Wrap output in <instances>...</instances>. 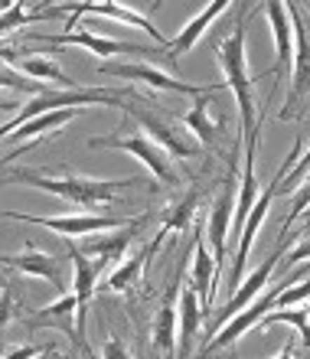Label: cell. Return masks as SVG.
Segmentation results:
<instances>
[{
    "label": "cell",
    "mask_w": 310,
    "mask_h": 359,
    "mask_svg": "<svg viewBox=\"0 0 310 359\" xmlns=\"http://www.w3.org/2000/svg\"><path fill=\"white\" fill-rule=\"evenodd\" d=\"M88 147H108V151L131 154V157H137V161L163 183V187H173V183H177V173H173V167H170V161H167V151H163L160 144H154L147 134H124V131L105 134V137H92Z\"/></svg>",
    "instance_id": "52a82bcc"
},
{
    "label": "cell",
    "mask_w": 310,
    "mask_h": 359,
    "mask_svg": "<svg viewBox=\"0 0 310 359\" xmlns=\"http://www.w3.org/2000/svg\"><path fill=\"white\" fill-rule=\"evenodd\" d=\"M307 170H310V147L307 151H304V157L297 163H294V170H291V177L284 180L281 183V189H291L294 183H304V180H307Z\"/></svg>",
    "instance_id": "d6a6232c"
},
{
    "label": "cell",
    "mask_w": 310,
    "mask_h": 359,
    "mask_svg": "<svg viewBox=\"0 0 310 359\" xmlns=\"http://www.w3.org/2000/svg\"><path fill=\"white\" fill-rule=\"evenodd\" d=\"M304 262H310V232L301 238V242H297V245L291 248V252H288V255H284V265H281V271H284V274H291L294 268H297V265H304Z\"/></svg>",
    "instance_id": "4dcf8cb0"
},
{
    "label": "cell",
    "mask_w": 310,
    "mask_h": 359,
    "mask_svg": "<svg viewBox=\"0 0 310 359\" xmlns=\"http://www.w3.org/2000/svg\"><path fill=\"white\" fill-rule=\"evenodd\" d=\"M10 317H13V291H10V287H4V313H0L4 327L10 323Z\"/></svg>",
    "instance_id": "d590c367"
},
{
    "label": "cell",
    "mask_w": 310,
    "mask_h": 359,
    "mask_svg": "<svg viewBox=\"0 0 310 359\" xmlns=\"http://www.w3.org/2000/svg\"><path fill=\"white\" fill-rule=\"evenodd\" d=\"M187 284L199 294V301H203L206 313L213 311L216 287H219V268H216V255H213V248H206L203 232H196V242H193V265H189V281Z\"/></svg>",
    "instance_id": "ac0fdd59"
},
{
    "label": "cell",
    "mask_w": 310,
    "mask_h": 359,
    "mask_svg": "<svg viewBox=\"0 0 310 359\" xmlns=\"http://www.w3.org/2000/svg\"><path fill=\"white\" fill-rule=\"evenodd\" d=\"M160 248V242H151L147 248H141V252H134V255H128V262H121V265L114 268L112 274H108V281H105V291H114V294H124L131 291L134 281L141 278L144 265H147V258L154 255Z\"/></svg>",
    "instance_id": "d4e9b609"
},
{
    "label": "cell",
    "mask_w": 310,
    "mask_h": 359,
    "mask_svg": "<svg viewBox=\"0 0 310 359\" xmlns=\"http://www.w3.org/2000/svg\"><path fill=\"white\" fill-rule=\"evenodd\" d=\"M29 20H36V17H29L27 10H23V4H13V7H7V13H4V20H0V33L7 36L10 29L23 27V23H29Z\"/></svg>",
    "instance_id": "1f68e13d"
},
{
    "label": "cell",
    "mask_w": 310,
    "mask_h": 359,
    "mask_svg": "<svg viewBox=\"0 0 310 359\" xmlns=\"http://www.w3.org/2000/svg\"><path fill=\"white\" fill-rule=\"evenodd\" d=\"M36 359H56V346H49V350L43 353V356H36Z\"/></svg>",
    "instance_id": "74e56055"
},
{
    "label": "cell",
    "mask_w": 310,
    "mask_h": 359,
    "mask_svg": "<svg viewBox=\"0 0 310 359\" xmlns=\"http://www.w3.org/2000/svg\"><path fill=\"white\" fill-rule=\"evenodd\" d=\"M206 317L209 313H206V307H203V301H199V294L187 284V287L180 291V359L189 356L193 340H196V333Z\"/></svg>",
    "instance_id": "cb8c5ba5"
},
{
    "label": "cell",
    "mask_w": 310,
    "mask_h": 359,
    "mask_svg": "<svg viewBox=\"0 0 310 359\" xmlns=\"http://www.w3.org/2000/svg\"><path fill=\"white\" fill-rule=\"evenodd\" d=\"M180 124H183V128H187V131L193 134L199 144H206V147L216 141V134H219V121H213V118H209V98H206V95L193 102V108L180 118Z\"/></svg>",
    "instance_id": "83f0119b"
},
{
    "label": "cell",
    "mask_w": 310,
    "mask_h": 359,
    "mask_svg": "<svg viewBox=\"0 0 310 359\" xmlns=\"http://www.w3.org/2000/svg\"><path fill=\"white\" fill-rule=\"evenodd\" d=\"M105 76H118L128 79V82H144L147 88H157V92H180V95H193V98H203V95H216L226 92V82H216V86H189L183 79H173L167 69H157L151 62H131V59H114V62H102Z\"/></svg>",
    "instance_id": "8992f818"
},
{
    "label": "cell",
    "mask_w": 310,
    "mask_h": 359,
    "mask_svg": "<svg viewBox=\"0 0 310 359\" xmlns=\"http://www.w3.org/2000/svg\"><path fill=\"white\" fill-rule=\"evenodd\" d=\"M226 10H229V0H213V4H206V7L199 10L196 17L189 20L187 27L177 33V39H170V49H167V62H170V66H173L180 56L193 53V49H196V43L203 39V33L213 27V20H216L219 13H226Z\"/></svg>",
    "instance_id": "7402d4cb"
},
{
    "label": "cell",
    "mask_w": 310,
    "mask_h": 359,
    "mask_svg": "<svg viewBox=\"0 0 310 359\" xmlns=\"http://www.w3.org/2000/svg\"><path fill=\"white\" fill-rule=\"evenodd\" d=\"M59 13L76 17L79 23H82V17H108V20H118V23H128V27L144 29V33H147V36L157 43V49H163V53L170 49V39L163 36L157 27H154V20H147L144 13H137V10H131V7H124V4H62V7H59Z\"/></svg>",
    "instance_id": "5bb4252c"
},
{
    "label": "cell",
    "mask_w": 310,
    "mask_h": 359,
    "mask_svg": "<svg viewBox=\"0 0 310 359\" xmlns=\"http://www.w3.org/2000/svg\"><path fill=\"white\" fill-rule=\"evenodd\" d=\"M281 245H284V242H278V248H274L271 255L264 258L262 265L255 268V271L248 274V278H245L242 284H238V291H235L232 297H229V304H226V307H222V311L216 313V320H213V327H209V333H219V330H222V327H226L229 320H232L235 313H242L245 307H252V304L258 301V297H262V294H264V287L271 284V274H274V268H278V262H281Z\"/></svg>",
    "instance_id": "7c38bea8"
},
{
    "label": "cell",
    "mask_w": 310,
    "mask_h": 359,
    "mask_svg": "<svg viewBox=\"0 0 310 359\" xmlns=\"http://www.w3.org/2000/svg\"><path fill=\"white\" fill-rule=\"evenodd\" d=\"M307 274H310V262H307L304 268H294V271L288 274V278H281V281L274 284L271 291H264L262 297H258V301L252 304V307H245L242 313H235L232 320H229L226 327H222V330H219L216 337L209 340V346H203V353H199V356L206 359V356H213L216 350H226V346H235V343L242 340L245 333L255 330V327H258V323H262L264 317H268V313L274 311V304H278V294H281L284 287H291L294 281H301V278H307Z\"/></svg>",
    "instance_id": "5b68a950"
},
{
    "label": "cell",
    "mask_w": 310,
    "mask_h": 359,
    "mask_svg": "<svg viewBox=\"0 0 310 359\" xmlns=\"http://www.w3.org/2000/svg\"><path fill=\"white\" fill-rule=\"evenodd\" d=\"M49 346H53V343H49ZM49 346H17V350L4 353V359H36V356H43Z\"/></svg>",
    "instance_id": "e575fe53"
},
{
    "label": "cell",
    "mask_w": 310,
    "mask_h": 359,
    "mask_svg": "<svg viewBox=\"0 0 310 359\" xmlns=\"http://www.w3.org/2000/svg\"><path fill=\"white\" fill-rule=\"evenodd\" d=\"M238 196L235 189V157H232V170H229V180L219 199L213 203V212H209V226H206V236H209V245H213V255H216V268L222 271L226 265V252H229V232H232V203Z\"/></svg>",
    "instance_id": "9a60e30c"
},
{
    "label": "cell",
    "mask_w": 310,
    "mask_h": 359,
    "mask_svg": "<svg viewBox=\"0 0 310 359\" xmlns=\"http://www.w3.org/2000/svg\"><path fill=\"white\" fill-rule=\"evenodd\" d=\"M13 62H17V69L27 79H36V82H53V86L69 88V92H72V88H82L79 82H72V79L59 69L56 59L36 56V53H17V49L4 46V66H13Z\"/></svg>",
    "instance_id": "d6986e66"
},
{
    "label": "cell",
    "mask_w": 310,
    "mask_h": 359,
    "mask_svg": "<svg viewBox=\"0 0 310 359\" xmlns=\"http://www.w3.org/2000/svg\"><path fill=\"white\" fill-rule=\"evenodd\" d=\"M307 209H310V177L291 193V212H288V219L281 222V236H278V242H284V236L291 232V226L307 212Z\"/></svg>",
    "instance_id": "f546056e"
},
{
    "label": "cell",
    "mask_w": 310,
    "mask_h": 359,
    "mask_svg": "<svg viewBox=\"0 0 310 359\" xmlns=\"http://www.w3.org/2000/svg\"><path fill=\"white\" fill-rule=\"evenodd\" d=\"M274 359H294V350H291V343H288V346H284V350L278 353V356H274Z\"/></svg>",
    "instance_id": "8d00e7d4"
},
{
    "label": "cell",
    "mask_w": 310,
    "mask_h": 359,
    "mask_svg": "<svg viewBox=\"0 0 310 359\" xmlns=\"http://www.w3.org/2000/svg\"><path fill=\"white\" fill-rule=\"evenodd\" d=\"M4 265L17 268L20 274H29V278H43L56 287H66V262L33 245H27V252H20V255H4Z\"/></svg>",
    "instance_id": "ffe728a7"
},
{
    "label": "cell",
    "mask_w": 310,
    "mask_h": 359,
    "mask_svg": "<svg viewBox=\"0 0 310 359\" xmlns=\"http://www.w3.org/2000/svg\"><path fill=\"white\" fill-rule=\"evenodd\" d=\"M29 39L36 43H53V46H82L95 56H102L105 62L112 56H131V53H144L137 43H124V39H108V36H98L92 29H76V33H59V36H43V33H33Z\"/></svg>",
    "instance_id": "2e32d148"
},
{
    "label": "cell",
    "mask_w": 310,
    "mask_h": 359,
    "mask_svg": "<svg viewBox=\"0 0 310 359\" xmlns=\"http://www.w3.org/2000/svg\"><path fill=\"white\" fill-rule=\"evenodd\" d=\"M124 98H131V95L124 92H98V88H59V92H43L36 95L33 102H27V108H20V114L13 118L10 124H4V137L7 134H13L17 128H23V124H29L33 118H39V114H49V111H66V108H85V104H108V108H124Z\"/></svg>",
    "instance_id": "277c9868"
},
{
    "label": "cell",
    "mask_w": 310,
    "mask_h": 359,
    "mask_svg": "<svg viewBox=\"0 0 310 359\" xmlns=\"http://www.w3.org/2000/svg\"><path fill=\"white\" fill-rule=\"evenodd\" d=\"M7 187H33L43 189L49 196H59L62 203H76L82 209H105L112 206L114 196L124 187H137L134 177L124 180H95V177H82V173H66V177H46L39 170H13L4 177Z\"/></svg>",
    "instance_id": "6da1fadb"
},
{
    "label": "cell",
    "mask_w": 310,
    "mask_h": 359,
    "mask_svg": "<svg viewBox=\"0 0 310 359\" xmlns=\"http://www.w3.org/2000/svg\"><path fill=\"white\" fill-rule=\"evenodd\" d=\"M79 111L82 108H66V111H49V114H39V118H33L29 124H23V128H17L13 134H7L4 141H36V137H43V134L49 131H59V128H66L72 118H79Z\"/></svg>",
    "instance_id": "484cf974"
},
{
    "label": "cell",
    "mask_w": 310,
    "mask_h": 359,
    "mask_svg": "<svg viewBox=\"0 0 310 359\" xmlns=\"http://www.w3.org/2000/svg\"><path fill=\"white\" fill-rule=\"evenodd\" d=\"M278 323L294 327V330L301 333V346H304V350H310V311H307V307H294V311H271L262 323H258V327H255V333L271 330V327H278Z\"/></svg>",
    "instance_id": "f1b7e54d"
},
{
    "label": "cell",
    "mask_w": 310,
    "mask_h": 359,
    "mask_svg": "<svg viewBox=\"0 0 310 359\" xmlns=\"http://www.w3.org/2000/svg\"><path fill=\"white\" fill-rule=\"evenodd\" d=\"M196 206H199V187H193L187 196L180 199V203H173V206L163 212V219H160V232H157V238H154V242H163L170 232H183V229H189Z\"/></svg>",
    "instance_id": "4316f807"
},
{
    "label": "cell",
    "mask_w": 310,
    "mask_h": 359,
    "mask_svg": "<svg viewBox=\"0 0 310 359\" xmlns=\"http://www.w3.org/2000/svg\"><path fill=\"white\" fill-rule=\"evenodd\" d=\"M102 359H131V353H128V346L118 337H108L102 346Z\"/></svg>",
    "instance_id": "836d02e7"
},
{
    "label": "cell",
    "mask_w": 310,
    "mask_h": 359,
    "mask_svg": "<svg viewBox=\"0 0 310 359\" xmlns=\"http://www.w3.org/2000/svg\"><path fill=\"white\" fill-rule=\"evenodd\" d=\"M7 219H17V222H29V226H43L49 232H59V236H76V238H88L98 236V232H108V229H124L131 226L134 219L128 216H98V212H72V216H23V212H13L7 209L4 212Z\"/></svg>",
    "instance_id": "ba28073f"
},
{
    "label": "cell",
    "mask_w": 310,
    "mask_h": 359,
    "mask_svg": "<svg viewBox=\"0 0 310 359\" xmlns=\"http://www.w3.org/2000/svg\"><path fill=\"white\" fill-rule=\"evenodd\" d=\"M177 333H180V274L177 281L167 287L163 304H160L157 317H154V330H151L154 350L163 353L167 359H173L177 356Z\"/></svg>",
    "instance_id": "e0dca14e"
},
{
    "label": "cell",
    "mask_w": 310,
    "mask_h": 359,
    "mask_svg": "<svg viewBox=\"0 0 310 359\" xmlns=\"http://www.w3.org/2000/svg\"><path fill=\"white\" fill-rule=\"evenodd\" d=\"M291 23H294V69H291V88H288V102L278 111L281 121H288L294 108L310 98V29L307 20H301V7L291 4Z\"/></svg>",
    "instance_id": "9c48e42d"
},
{
    "label": "cell",
    "mask_w": 310,
    "mask_h": 359,
    "mask_svg": "<svg viewBox=\"0 0 310 359\" xmlns=\"http://www.w3.org/2000/svg\"><path fill=\"white\" fill-rule=\"evenodd\" d=\"M69 265H72V294L79 301V317H76V330H79V350L88 353V343H85V317H88V304H92L95 291H98V278L108 265L98 262V258H88L82 248L69 245Z\"/></svg>",
    "instance_id": "30bf717a"
},
{
    "label": "cell",
    "mask_w": 310,
    "mask_h": 359,
    "mask_svg": "<svg viewBox=\"0 0 310 359\" xmlns=\"http://www.w3.org/2000/svg\"><path fill=\"white\" fill-rule=\"evenodd\" d=\"M121 111L131 114L134 121L144 128V134H147L154 144H160L167 154L180 157V161H187V157H193V154H196V144L189 141V137H183L180 124H173L167 114L151 111V108H141V104H134V102H128Z\"/></svg>",
    "instance_id": "8fae6325"
},
{
    "label": "cell",
    "mask_w": 310,
    "mask_h": 359,
    "mask_svg": "<svg viewBox=\"0 0 310 359\" xmlns=\"http://www.w3.org/2000/svg\"><path fill=\"white\" fill-rule=\"evenodd\" d=\"M264 17H268V27H271L274 36V66L268 72H258V76H274V92L281 86V79L288 69H294V23H291V4H281V0H271L264 4Z\"/></svg>",
    "instance_id": "4fadbf2b"
},
{
    "label": "cell",
    "mask_w": 310,
    "mask_h": 359,
    "mask_svg": "<svg viewBox=\"0 0 310 359\" xmlns=\"http://www.w3.org/2000/svg\"><path fill=\"white\" fill-rule=\"evenodd\" d=\"M147 212L144 216H137L131 222V226H124V229H112V232H98V236H88L82 242V252L88 258H98V262H105V265H112V262H118V258L128 252V245H131V238L137 236V229L147 222Z\"/></svg>",
    "instance_id": "44dd1931"
},
{
    "label": "cell",
    "mask_w": 310,
    "mask_h": 359,
    "mask_svg": "<svg viewBox=\"0 0 310 359\" xmlns=\"http://www.w3.org/2000/svg\"><path fill=\"white\" fill-rule=\"evenodd\" d=\"M245 10L242 7V17L235 23L232 36L219 39L216 46V56H219V66L226 72V86L232 92L235 104H238V118H242V137L245 134L258 131V118H255V102H252V82L255 76H248V62H245Z\"/></svg>",
    "instance_id": "7a4b0ae2"
},
{
    "label": "cell",
    "mask_w": 310,
    "mask_h": 359,
    "mask_svg": "<svg viewBox=\"0 0 310 359\" xmlns=\"http://www.w3.org/2000/svg\"><path fill=\"white\" fill-rule=\"evenodd\" d=\"M304 157V147H301V137L294 141V151L288 154V161L278 167V173L271 177V183L262 189V196H258V203H255L252 216H248V222H245L242 229V238H238V245H235V265H232V274H229V291H238V284L245 281V265H248V255H252V245H255V236H258V229H262L264 216H268V209H271V199L278 196V189H281V183L288 177H291L294 163Z\"/></svg>",
    "instance_id": "3957f363"
},
{
    "label": "cell",
    "mask_w": 310,
    "mask_h": 359,
    "mask_svg": "<svg viewBox=\"0 0 310 359\" xmlns=\"http://www.w3.org/2000/svg\"><path fill=\"white\" fill-rule=\"evenodd\" d=\"M72 317H79V301H76V294L72 291H66L56 304H49V307L36 311L23 323H27L29 330H36V327H56V330H62L69 340L79 346V330H76V323H72Z\"/></svg>",
    "instance_id": "603a6c76"
},
{
    "label": "cell",
    "mask_w": 310,
    "mask_h": 359,
    "mask_svg": "<svg viewBox=\"0 0 310 359\" xmlns=\"http://www.w3.org/2000/svg\"><path fill=\"white\" fill-rule=\"evenodd\" d=\"M307 311H310V301H307Z\"/></svg>",
    "instance_id": "f35d334b"
}]
</instances>
